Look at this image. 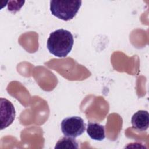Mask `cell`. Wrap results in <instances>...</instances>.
I'll use <instances>...</instances> for the list:
<instances>
[{
	"label": "cell",
	"mask_w": 149,
	"mask_h": 149,
	"mask_svg": "<svg viewBox=\"0 0 149 149\" xmlns=\"http://www.w3.org/2000/svg\"><path fill=\"white\" fill-rule=\"evenodd\" d=\"M86 124L79 116L67 117L61 122V130L66 137L76 138L84 133Z\"/></svg>",
	"instance_id": "cell-3"
},
{
	"label": "cell",
	"mask_w": 149,
	"mask_h": 149,
	"mask_svg": "<svg viewBox=\"0 0 149 149\" xmlns=\"http://www.w3.org/2000/svg\"><path fill=\"white\" fill-rule=\"evenodd\" d=\"M74 43L72 33L65 29H58L49 34L47 40V48L55 56H66L71 51Z\"/></svg>",
	"instance_id": "cell-1"
},
{
	"label": "cell",
	"mask_w": 149,
	"mask_h": 149,
	"mask_svg": "<svg viewBox=\"0 0 149 149\" xmlns=\"http://www.w3.org/2000/svg\"><path fill=\"white\" fill-rule=\"evenodd\" d=\"M15 117V109L13 104L5 98H1V129L8 127Z\"/></svg>",
	"instance_id": "cell-4"
},
{
	"label": "cell",
	"mask_w": 149,
	"mask_h": 149,
	"mask_svg": "<svg viewBox=\"0 0 149 149\" xmlns=\"http://www.w3.org/2000/svg\"><path fill=\"white\" fill-rule=\"evenodd\" d=\"M86 131L93 140L102 141L105 137V127L97 122H88Z\"/></svg>",
	"instance_id": "cell-6"
},
{
	"label": "cell",
	"mask_w": 149,
	"mask_h": 149,
	"mask_svg": "<svg viewBox=\"0 0 149 149\" xmlns=\"http://www.w3.org/2000/svg\"><path fill=\"white\" fill-rule=\"evenodd\" d=\"M132 127L140 131L146 130L149 126V114L147 111L140 110L132 117Z\"/></svg>",
	"instance_id": "cell-5"
},
{
	"label": "cell",
	"mask_w": 149,
	"mask_h": 149,
	"mask_svg": "<svg viewBox=\"0 0 149 149\" xmlns=\"http://www.w3.org/2000/svg\"><path fill=\"white\" fill-rule=\"evenodd\" d=\"M79 146L76 140L72 137L65 136L60 139L55 146V148H78Z\"/></svg>",
	"instance_id": "cell-7"
},
{
	"label": "cell",
	"mask_w": 149,
	"mask_h": 149,
	"mask_svg": "<svg viewBox=\"0 0 149 149\" xmlns=\"http://www.w3.org/2000/svg\"><path fill=\"white\" fill-rule=\"evenodd\" d=\"M81 2V1H51L50 11L56 17L68 21L76 15Z\"/></svg>",
	"instance_id": "cell-2"
}]
</instances>
